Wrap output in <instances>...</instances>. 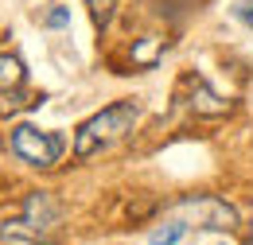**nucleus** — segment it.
<instances>
[{
	"instance_id": "f257e3e1",
	"label": "nucleus",
	"mask_w": 253,
	"mask_h": 245,
	"mask_svg": "<svg viewBox=\"0 0 253 245\" xmlns=\"http://www.w3.org/2000/svg\"><path fill=\"white\" fill-rule=\"evenodd\" d=\"M136 121H140V105L136 101H113V105H105L101 113H94L90 121L78 128V136H74V160H90L94 152L109 148L113 140L128 136Z\"/></svg>"
},
{
	"instance_id": "f03ea898",
	"label": "nucleus",
	"mask_w": 253,
	"mask_h": 245,
	"mask_svg": "<svg viewBox=\"0 0 253 245\" xmlns=\"http://www.w3.org/2000/svg\"><path fill=\"white\" fill-rule=\"evenodd\" d=\"M59 226H63V206L55 203V195L35 191V195H28V203H24L20 218L4 222V234H8V238L35 242V245H47V242H55Z\"/></svg>"
},
{
	"instance_id": "7ed1b4c3",
	"label": "nucleus",
	"mask_w": 253,
	"mask_h": 245,
	"mask_svg": "<svg viewBox=\"0 0 253 245\" xmlns=\"http://www.w3.org/2000/svg\"><path fill=\"white\" fill-rule=\"evenodd\" d=\"M171 214H179L187 226L195 230H218V234H234L242 222H238V210L218 199V195H187L171 206Z\"/></svg>"
},
{
	"instance_id": "20e7f679",
	"label": "nucleus",
	"mask_w": 253,
	"mask_h": 245,
	"mask_svg": "<svg viewBox=\"0 0 253 245\" xmlns=\"http://www.w3.org/2000/svg\"><path fill=\"white\" fill-rule=\"evenodd\" d=\"M12 152L32 167H55L63 160V136L59 132H43L35 124H16L12 128Z\"/></svg>"
},
{
	"instance_id": "39448f33",
	"label": "nucleus",
	"mask_w": 253,
	"mask_h": 245,
	"mask_svg": "<svg viewBox=\"0 0 253 245\" xmlns=\"http://www.w3.org/2000/svg\"><path fill=\"white\" fill-rule=\"evenodd\" d=\"M179 86H187L191 97H187V105H191V113H199V117H222V113H230V101H222L218 93L211 90L203 78H195V74H187Z\"/></svg>"
},
{
	"instance_id": "423d86ee",
	"label": "nucleus",
	"mask_w": 253,
	"mask_h": 245,
	"mask_svg": "<svg viewBox=\"0 0 253 245\" xmlns=\"http://www.w3.org/2000/svg\"><path fill=\"white\" fill-rule=\"evenodd\" d=\"M164 51H168V39H164V35H144V39L132 43L128 59H132V66H140V70H152V66L164 59Z\"/></svg>"
},
{
	"instance_id": "0eeeda50",
	"label": "nucleus",
	"mask_w": 253,
	"mask_h": 245,
	"mask_svg": "<svg viewBox=\"0 0 253 245\" xmlns=\"http://www.w3.org/2000/svg\"><path fill=\"white\" fill-rule=\"evenodd\" d=\"M187 230H191V226L183 222V218H179V214H171L168 222H160L156 230L148 234V245H175L179 238H183V234H187Z\"/></svg>"
},
{
	"instance_id": "6e6552de",
	"label": "nucleus",
	"mask_w": 253,
	"mask_h": 245,
	"mask_svg": "<svg viewBox=\"0 0 253 245\" xmlns=\"http://www.w3.org/2000/svg\"><path fill=\"white\" fill-rule=\"evenodd\" d=\"M24 86V62L16 55H0V90H20Z\"/></svg>"
},
{
	"instance_id": "1a4fd4ad",
	"label": "nucleus",
	"mask_w": 253,
	"mask_h": 245,
	"mask_svg": "<svg viewBox=\"0 0 253 245\" xmlns=\"http://www.w3.org/2000/svg\"><path fill=\"white\" fill-rule=\"evenodd\" d=\"M32 105H43V101H28L20 90H0V113H20V109H32Z\"/></svg>"
},
{
	"instance_id": "9d476101",
	"label": "nucleus",
	"mask_w": 253,
	"mask_h": 245,
	"mask_svg": "<svg viewBox=\"0 0 253 245\" xmlns=\"http://www.w3.org/2000/svg\"><path fill=\"white\" fill-rule=\"evenodd\" d=\"M90 4V16H94V24L101 31L113 24V12H117V0H86Z\"/></svg>"
},
{
	"instance_id": "9b49d317",
	"label": "nucleus",
	"mask_w": 253,
	"mask_h": 245,
	"mask_svg": "<svg viewBox=\"0 0 253 245\" xmlns=\"http://www.w3.org/2000/svg\"><path fill=\"white\" fill-rule=\"evenodd\" d=\"M47 28H66L70 24V8H63V4H55L51 12H47V20H43Z\"/></svg>"
},
{
	"instance_id": "f8f14e48",
	"label": "nucleus",
	"mask_w": 253,
	"mask_h": 245,
	"mask_svg": "<svg viewBox=\"0 0 253 245\" xmlns=\"http://www.w3.org/2000/svg\"><path fill=\"white\" fill-rule=\"evenodd\" d=\"M234 16H238L242 24H250V28H253V0H242V4L234 8Z\"/></svg>"
},
{
	"instance_id": "ddd939ff",
	"label": "nucleus",
	"mask_w": 253,
	"mask_h": 245,
	"mask_svg": "<svg viewBox=\"0 0 253 245\" xmlns=\"http://www.w3.org/2000/svg\"><path fill=\"white\" fill-rule=\"evenodd\" d=\"M250 242H253V230H250Z\"/></svg>"
}]
</instances>
